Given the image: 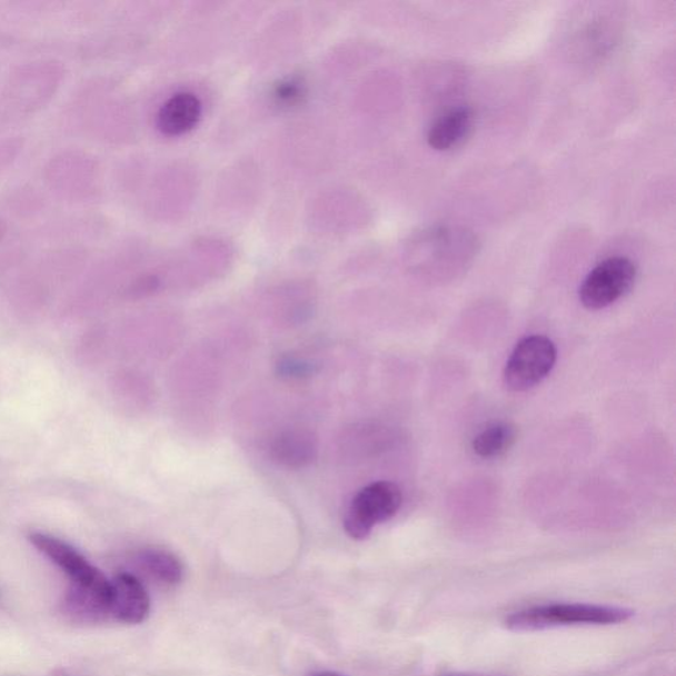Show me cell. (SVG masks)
<instances>
[{
    "label": "cell",
    "mask_w": 676,
    "mask_h": 676,
    "mask_svg": "<svg viewBox=\"0 0 676 676\" xmlns=\"http://www.w3.org/2000/svg\"><path fill=\"white\" fill-rule=\"evenodd\" d=\"M475 126V111L468 106H457L436 118L429 127L427 142L436 151H450L461 146Z\"/></svg>",
    "instance_id": "7"
},
{
    "label": "cell",
    "mask_w": 676,
    "mask_h": 676,
    "mask_svg": "<svg viewBox=\"0 0 676 676\" xmlns=\"http://www.w3.org/2000/svg\"><path fill=\"white\" fill-rule=\"evenodd\" d=\"M138 563L148 576L165 586H176L185 576V567L179 558L165 549H145L138 555Z\"/></svg>",
    "instance_id": "10"
},
{
    "label": "cell",
    "mask_w": 676,
    "mask_h": 676,
    "mask_svg": "<svg viewBox=\"0 0 676 676\" xmlns=\"http://www.w3.org/2000/svg\"><path fill=\"white\" fill-rule=\"evenodd\" d=\"M517 441V428L510 422L498 421L483 429L471 441V449L481 459H496Z\"/></svg>",
    "instance_id": "9"
},
{
    "label": "cell",
    "mask_w": 676,
    "mask_h": 676,
    "mask_svg": "<svg viewBox=\"0 0 676 676\" xmlns=\"http://www.w3.org/2000/svg\"><path fill=\"white\" fill-rule=\"evenodd\" d=\"M201 111V102L195 95H176L159 111V130L168 137L182 136L199 123Z\"/></svg>",
    "instance_id": "8"
},
{
    "label": "cell",
    "mask_w": 676,
    "mask_h": 676,
    "mask_svg": "<svg viewBox=\"0 0 676 676\" xmlns=\"http://www.w3.org/2000/svg\"><path fill=\"white\" fill-rule=\"evenodd\" d=\"M637 267L625 257H612L598 264L584 279L579 298L589 311H598L622 299L636 284Z\"/></svg>",
    "instance_id": "4"
},
{
    "label": "cell",
    "mask_w": 676,
    "mask_h": 676,
    "mask_svg": "<svg viewBox=\"0 0 676 676\" xmlns=\"http://www.w3.org/2000/svg\"><path fill=\"white\" fill-rule=\"evenodd\" d=\"M150 610V596L138 577L119 574L110 580V618L137 625L146 622Z\"/></svg>",
    "instance_id": "6"
},
{
    "label": "cell",
    "mask_w": 676,
    "mask_h": 676,
    "mask_svg": "<svg viewBox=\"0 0 676 676\" xmlns=\"http://www.w3.org/2000/svg\"><path fill=\"white\" fill-rule=\"evenodd\" d=\"M555 345L546 336L523 338L505 366L504 384L510 391H527L549 376L556 364Z\"/></svg>",
    "instance_id": "3"
},
{
    "label": "cell",
    "mask_w": 676,
    "mask_h": 676,
    "mask_svg": "<svg viewBox=\"0 0 676 676\" xmlns=\"http://www.w3.org/2000/svg\"><path fill=\"white\" fill-rule=\"evenodd\" d=\"M311 676H341L335 673L324 672V673H315Z\"/></svg>",
    "instance_id": "13"
},
{
    "label": "cell",
    "mask_w": 676,
    "mask_h": 676,
    "mask_svg": "<svg viewBox=\"0 0 676 676\" xmlns=\"http://www.w3.org/2000/svg\"><path fill=\"white\" fill-rule=\"evenodd\" d=\"M634 613L613 605L554 603L514 612L504 624L511 632H540L563 626L618 625L629 622Z\"/></svg>",
    "instance_id": "1"
},
{
    "label": "cell",
    "mask_w": 676,
    "mask_h": 676,
    "mask_svg": "<svg viewBox=\"0 0 676 676\" xmlns=\"http://www.w3.org/2000/svg\"><path fill=\"white\" fill-rule=\"evenodd\" d=\"M446 676H495V675L456 673V674H449Z\"/></svg>",
    "instance_id": "12"
},
{
    "label": "cell",
    "mask_w": 676,
    "mask_h": 676,
    "mask_svg": "<svg viewBox=\"0 0 676 676\" xmlns=\"http://www.w3.org/2000/svg\"><path fill=\"white\" fill-rule=\"evenodd\" d=\"M30 540L68 575L70 586L95 587L109 581L100 569L90 565L84 556L66 541L41 533L32 534Z\"/></svg>",
    "instance_id": "5"
},
{
    "label": "cell",
    "mask_w": 676,
    "mask_h": 676,
    "mask_svg": "<svg viewBox=\"0 0 676 676\" xmlns=\"http://www.w3.org/2000/svg\"><path fill=\"white\" fill-rule=\"evenodd\" d=\"M275 450H277L280 461L288 465H302L312 460V444L307 439L301 438L299 435H291L281 439L279 446Z\"/></svg>",
    "instance_id": "11"
},
{
    "label": "cell",
    "mask_w": 676,
    "mask_h": 676,
    "mask_svg": "<svg viewBox=\"0 0 676 676\" xmlns=\"http://www.w3.org/2000/svg\"><path fill=\"white\" fill-rule=\"evenodd\" d=\"M401 501L404 496L397 484L378 481L366 486L358 491L345 514V531L356 540L368 538L372 528L396 516Z\"/></svg>",
    "instance_id": "2"
}]
</instances>
